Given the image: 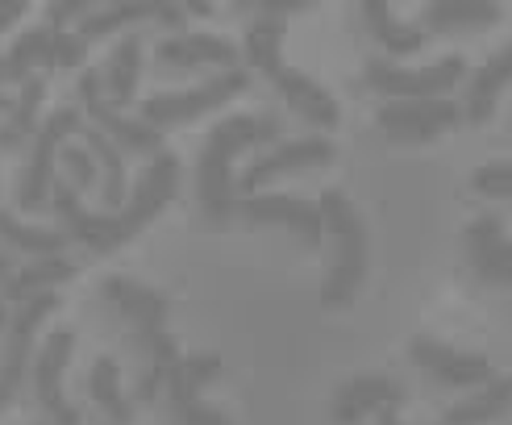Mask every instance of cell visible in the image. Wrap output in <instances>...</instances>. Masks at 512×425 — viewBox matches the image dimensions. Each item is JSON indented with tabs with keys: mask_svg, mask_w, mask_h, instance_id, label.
Here are the masks:
<instances>
[{
	"mask_svg": "<svg viewBox=\"0 0 512 425\" xmlns=\"http://www.w3.org/2000/svg\"><path fill=\"white\" fill-rule=\"evenodd\" d=\"M175 192H179V159L171 150H163V155H155L146 163L138 188L125 196V205L117 213H88L80 205V192H75L67 180H59V175H55V184H50V209L59 213L63 234L71 242L88 246L92 255H113L117 246H125L171 205Z\"/></svg>",
	"mask_w": 512,
	"mask_h": 425,
	"instance_id": "obj_1",
	"label": "cell"
},
{
	"mask_svg": "<svg viewBox=\"0 0 512 425\" xmlns=\"http://www.w3.org/2000/svg\"><path fill=\"white\" fill-rule=\"evenodd\" d=\"M100 296L109 300L113 309H121V317L134 325V342H138V355H142V380H138V400H155L167 371L179 363V346L167 330V313H171V300L159 288H146L130 275H109L100 284Z\"/></svg>",
	"mask_w": 512,
	"mask_h": 425,
	"instance_id": "obj_2",
	"label": "cell"
},
{
	"mask_svg": "<svg viewBox=\"0 0 512 425\" xmlns=\"http://www.w3.org/2000/svg\"><path fill=\"white\" fill-rule=\"evenodd\" d=\"M279 138V117L271 113H242V117H225L213 125L209 138L200 146V163H196V196L200 209L213 225H225L234 217V159L250 146H263Z\"/></svg>",
	"mask_w": 512,
	"mask_h": 425,
	"instance_id": "obj_3",
	"label": "cell"
},
{
	"mask_svg": "<svg viewBox=\"0 0 512 425\" xmlns=\"http://www.w3.org/2000/svg\"><path fill=\"white\" fill-rule=\"evenodd\" d=\"M246 59L254 63L259 75H267L271 88L288 100V109L300 113L309 125H317V130H334V125L342 121L338 100L329 96L313 75H304V71L284 63V21L279 17H259L246 30Z\"/></svg>",
	"mask_w": 512,
	"mask_h": 425,
	"instance_id": "obj_4",
	"label": "cell"
},
{
	"mask_svg": "<svg viewBox=\"0 0 512 425\" xmlns=\"http://www.w3.org/2000/svg\"><path fill=\"white\" fill-rule=\"evenodd\" d=\"M317 209L325 221V234H334V242H338L334 267H329V280L321 288V305L342 309L358 296V288L367 280V225L358 217V209L350 205V196L338 188H325Z\"/></svg>",
	"mask_w": 512,
	"mask_h": 425,
	"instance_id": "obj_5",
	"label": "cell"
},
{
	"mask_svg": "<svg viewBox=\"0 0 512 425\" xmlns=\"http://www.w3.org/2000/svg\"><path fill=\"white\" fill-rule=\"evenodd\" d=\"M250 88V71L234 67V71H221L213 75L209 84L200 88H188V92H159V96H146L142 100V117L150 130H167V125H179V121H196L204 113H213L221 105H229L234 96H242Z\"/></svg>",
	"mask_w": 512,
	"mask_h": 425,
	"instance_id": "obj_6",
	"label": "cell"
},
{
	"mask_svg": "<svg viewBox=\"0 0 512 425\" xmlns=\"http://www.w3.org/2000/svg\"><path fill=\"white\" fill-rule=\"evenodd\" d=\"M80 109H55L46 117V125H38L34 134V150H30V163H25L21 180H17V205L25 213H38L50 205V184H55V163H59V150L67 146L71 134H80Z\"/></svg>",
	"mask_w": 512,
	"mask_h": 425,
	"instance_id": "obj_7",
	"label": "cell"
},
{
	"mask_svg": "<svg viewBox=\"0 0 512 425\" xmlns=\"http://www.w3.org/2000/svg\"><path fill=\"white\" fill-rule=\"evenodd\" d=\"M463 75H467L463 55H446L421 71H408V67L383 63V59H367L363 84L375 88L379 96H392V100H429V96H446L454 84H463Z\"/></svg>",
	"mask_w": 512,
	"mask_h": 425,
	"instance_id": "obj_8",
	"label": "cell"
},
{
	"mask_svg": "<svg viewBox=\"0 0 512 425\" xmlns=\"http://www.w3.org/2000/svg\"><path fill=\"white\" fill-rule=\"evenodd\" d=\"M80 105L88 109V121L96 125V130L105 134L109 142H117L121 150H130V155H146V159L163 155V134L150 130L146 121L125 117L121 109H113L109 96H105V84H100L96 71H84L80 75Z\"/></svg>",
	"mask_w": 512,
	"mask_h": 425,
	"instance_id": "obj_9",
	"label": "cell"
},
{
	"mask_svg": "<svg viewBox=\"0 0 512 425\" xmlns=\"http://www.w3.org/2000/svg\"><path fill=\"white\" fill-rule=\"evenodd\" d=\"M63 300L55 292H38L30 300H21L17 313H13V325H9V346L0 355V413L9 409V400L21 392V380H25V367H30V355H34V334L38 325L55 313Z\"/></svg>",
	"mask_w": 512,
	"mask_h": 425,
	"instance_id": "obj_10",
	"label": "cell"
},
{
	"mask_svg": "<svg viewBox=\"0 0 512 425\" xmlns=\"http://www.w3.org/2000/svg\"><path fill=\"white\" fill-rule=\"evenodd\" d=\"M84 50H88V42L80 34L55 30V25H38V30H25L5 55V80L25 84L34 63H42V67H80Z\"/></svg>",
	"mask_w": 512,
	"mask_h": 425,
	"instance_id": "obj_11",
	"label": "cell"
},
{
	"mask_svg": "<svg viewBox=\"0 0 512 425\" xmlns=\"http://www.w3.org/2000/svg\"><path fill=\"white\" fill-rule=\"evenodd\" d=\"M379 130L396 142H433L438 134L454 130L463 121V109L450 96H429V100H388L379 109Z\"/></svg>",
	"mask_w": 512,
	"mask_h": 425,
	"instance_id": "obj_12",
	"label": "cell"
},
{
	"mask_svg": "<svg viewBox=\"0 0 512 425\" xmlns=\"http://www.w3.org/2000/svg\"><path fill=\"white\" fill-rule=\"evenodd\" d=\"M234 209L250 225H288V230H296V238L304 246H313V250L325 238V221H321L317 200L288 196V192H271V196H238Z\"/></svg>",
	"mask_w": 512,
	"mask_h": 425,
	"instance_id": "obj_13",
	"label": "cell"
},
{
	"mask_svg": "<svg viewBox=\"0 0 512 425\" xmlns=\"http://www.w3.org/2000/svg\"><path fill=\"white\" fill-rule=\"evenodd\" d=\"M338 159V146L313 134V138H296V142H284V146H275L267 150V155H259L246 171H242V180H238V192L242 196H254L263 184L279 180V175H292V171H309V167H325V163H334Z\"/></svg>",
	"mask_w": 512,
	"mask_h": 425,
	"instance_id": "obj_14",
	"label": "cell"
},
{
	"mask_svg": "<svg viewBox=\"0 0 512 425\" xmlns=\"http://www.w3.org/2000/svg\"><path fill=\"white\" fill-rule=\"evenodd\" d=\"M408 359L421 371H429L438 384L446 388H483L488 380H496V367L488 355H471V350H454L446 342L433 338H413L408 342Z\"/></svg>",
	"mask_w": 512,
	"mask_h": 425,
	"instance_id": "obj_15",
	"label": "cell"
},
{
	"mask_svg": "<svg viewBox=\"0 0 512 425\" xmlns=\"http://www.w3.org/2000/svg\"><path fill=\"white\" fill-rule=\"evenodd\" d=\"M71 350H75V334L71 330H55L46 338V346L38 350V359H34V392H38V405L50 417V425H80L84 421L80 409L63 396V371H67Z\"/></svg>",
	"mask_w": 512,
	"mask_h": 425,
	"instance_id": "obj_16",
	"label": "cell"
},
{
	"mask_svg": "<svg viewBox=\"0 0 512 425\" xmlns=\"http://www.w3.org/2000/svg\"><path fill=\"white\" fill-rule=\"evenodd\" d=\"M463 242H467V259L483 284H492V288L512 284V246L504 238V221L496 213L475 217L463 230Z\"/></svg>",
	"mask_w": 512,
	"mask_h": 425,
	"instance_id": "obj_17",
	"label": "cell"
},
{
	"mask_svg": "<svg viewBox=\"0 0 512 425\" xmlns=\"http://www.w3.org/2000/svg\"><path fill=\"white\" fill-rule=\"evenodd\" d=\"M404 400V388L392 375H354L334 392V425H358L367 413L396 409Z\"/></svg>",
	"mask_w": 512,
	"mask_h": 425,
	"instance_id": "obj_18",
	"label": "cell"
},
{
	"mask_svg": "<svg viewBox=\"0 0 512 425\" xmlns=\"http://www.w3.org/2000/svg\"><path fill=\"white\" fill-rule=\"evenodd\" d=\"M155 59L167 63V67H204V63H217L221 71H234L238 67V46L217 38V34H175V38L159 42Z\"/></svg>",
	"mask_w": 512,
	"mask_h": 425,
	"instance_id": "obj_19",
	"label": "cell"
},
{
	"mask_svg": "<svg viewBox=\"0 0 512 425\" xmlns=\"http://www.w3.org/2000/svg\"><path fill=\"white\" fill-rule=\"evenodd\" d=\"M80 267H75L67 255H46V259H34V263H21V271H9V280L0 284V296L21 305V300H30L38 292H55L59 284L75 280Z\"/></svg>",
	"mask_w": 512,
	"mask_h": 425,
	"instance_id": "obj_20",
	"label": "cell"
},
{
	"mask_svg": "<svg viewBox=\"0 0 512 425\" xmlns=\"http://www.w3.org/2000/svg\"><path fill=\"white\" fill-rule=\"evenodd\" d=\"M508 75H512V46H500L496 55L475 71V80H471L467 109H463V117H467L471 125H488V121H492L496 100H500V92H504V84H508Z\"/></svg>",
	"mask_w": 512,
	"mask_h": 425,
	"instance_id": "obj_21",
	"label": "cell"
},
{
	"mask_svg": "<svg viewBox=\"0 0 512 425\" xmlns=\"http://www.w3.org/2000/svg\"><path fill=\"white\" fill-rule=\"evenodd\" d=\"M512 405V380L508 375H496V380H488L479 388V396H467L458 400L454 409H446L438 417V425H488V421H500Z\"/></svg>",
	"mask_w": 512,
	"mask_h": 425,
	"instance_id": "obj_22",
	"label": "cell"
},
{
	"mask_svg": "<svg viewBox=\"0 0 512 425\" xmlns=\"http://www.w3.org/2000/svg\"><path fill=\"white\" fill-rule=\"evenodd\" d=\"M363 21H367V30L375 34V42L388 50V55H417V50L429 42V34L421 30V25H404L388 5H383V0H367Z\"/></svg>",
	"mask_w": 512,
	"mask_h": 425,
	"instance_id": "obj_23",
	"label": "cell"
},
{
	"mask_svg": "<svg viewBox=\"0 0 512 425\" xmlns=\"http://www.w3.org/2000/svg\"><path fill=\"white\" fill-rule=\"evenodd\" d=\"M138 75H142V38L125 34L117 42V50L109 55V71L100 75V84H105V96H109L113 109H121V105H130V100H134Z\"/></svg>",
	"mask_w": 512,
	"mask_h": 425,
	"instance_id": "obj_24",
	"label": "cell"
},
{
	"mask_svg": "<svg viewBox=\"0 0 512 425\" xmlns=\"http://www.w3.org/2000/svg\"><path fill=\"white\" fill-rule=\"evenodd\" d=\"M504 17L500 5H488V0H442V5L425 9V34H454V30H483V25H496Z\"/></svg>",
	"mask_w": 512,
	"mask_h": 425,
	"instance_id": "obj_25",
	"label": "cell"
},
{
	"mask_svg": "<svg viewBox=\"0 0 512 425\" xmlns=\"http://www.w3.org/2000/svg\"><path fill=\"white\" fill-rule=\"evenodd\" d=\"M80 138H84V150L92 155V163H100V171H105V209L117 213L125 205V159H121V146L109 142L105 134L96 130V125H80Z\"/></svg>",
	"mask_w": 512,
	"mask_h": 425,
	"instance_id": "obj_26",
	"label": "cell"
},
{
	"mask_svg": "<svg viewBox=\"0 0 512 425\" xmlns=\"http://www.w3.org/2000/svg\"><path fill=\"white\" fill-rule=\"evenodd\" d=\"M42 96H46V80H42V75H30V80L21 84V96L13 100L9 121L0 125V150H17L25 138H34V134H38Z\"/></svg>",
	"mask_w": 512,
	"mask_h": 425,
	"instance_id": "obj_27",
	"label": "cell"
},
{
	"mask_svg": "<svg viewBox=\"0 0 512 425\" xmlns=\"http://www.w3.org/2000/svg\"><path fill=\"white\" fill-rule=\"evenodd\" d=\"M0 242L21 250V255H34V259H46V255H63L67 250V234L63 230H42V225H25L17 221L9 209H0Z\"/></svg>",
	"mask_w": 512,
	"mask_h": 425,
	"instance_id": "obj_28",
	"label": "cell"
},
{
	"mask_svg": "<svg viewBox=\"0 0 512 425\" xmlns=\"http://www.w3.org/2000/svg\"><path fill=\"white\" fill-rule=\"evenodd\" d=\"M88 392L100 409H105V417L113 425H130L134 421V405H130V396L121 392V367L109 359V355H100L92 363V375H88Z\"/></svg>",
	"mask_w": 512,
	"mask_h": 425,
	"instance_id": "obj_29",
	"label": "cell"
},
{
	"mask_svg": "<svg viewBox=\"0 0 512 425\" xmlns=\"http://www.w3.org/2000/svg\"><path fill=\"white\" fill-rule=\"evenodd\" d=\"M146 17H150V5H109V9H96V13L84 17L80 38L96 42V38L121 30V25H134V21H146Z\"/></svg>",
	"mask_w": 512,
	"mask_h": 425,
	"instance_id": "obj_30",
	"label": "cell"
},
{
	"mask_svg": "<svg viewBox=\"0 0 512 425\" xmlns=\"http://www.w3.org/2000/svg\"><path fill=\"white\" fill-rule=\"evenodd\" d=\"M471 188H475L479 196H492V200L512 196V163H508V159L483 163V167L471 175Z\"/></svg>",
	"mask_w": 512,
	"mask_h": 425,
	"instance_id": "obj_31",
	"label": "cell"
},
{
	"mask_svg": "<svg viewBox=\"0 0 512 425\" xmlns=\"http://www.w3.org/2000/svg\"><path fill=\"white\" fill-rule=\"evenodd\" d=\"M59 163H63V171H67V184L75 188V192H84V188H92L96 184V163H92V155L84 146H63L59 150Z\"/></svg>",
	"mask_w": 512,
	"mask_h": 425,
	"instance_id": "obj_32",
	"label": "cell"
},
{
	"mask_svg": "<svg viewBox=\"0 0 512 425\" xmlns=\"http://www.w3.org/2000/svg\"><path fill=\"white\" fill-rule=\"evenodd\" d=\"M167 409H171L175 425H234L221 409L204 405V400H175V405H167Z\"/></svg>",
	"mask_w": 512,
	"mask_h": 425,
	"instance_id": "obj_33",
	"label": "cell"
},
{
	"mask_svg": "<svg viewBox=\"0 0 512 425\" xmlns=\"http://www.w3.org/2000/svg\"><path fill=\"white\" fill-rule=\"evenodd\" d=\"M88 13H92L88 0H59V5L46 9V17H50V25H55V30H67L71 17H88Z\"/></svg>",
	"mask_w": 512,
	"mask_h": 425,
	"instance_id": "obj_34",
	"label": "cell"
},
{
	"mask_svg": "<svg viewBox=\"0 0 512 425\" xmlns=\"http://www.w3.org/2000/svg\"><path fill=\"white\" fill-rule=\"evenodd\" d=\"M25 9H30L25 0H0V30H9V25H13ZM0 84H9V80H5V55H0Z\"/></svg>",
	"mask_w": 512,
	"mask_h": 425,
	"instance_id": "obj_35",
	"label": "cell"
},
{
	"mask_svg": "<svg viewBox=\"0 0 512 425\" xmlns=\"http://www.w3.org/2000/svg\"><path fill=\"white\" fill-rule=\"evenodd\" d=\"M150 17H159L167 30H184V5H150Z\"/></svg>",
	"mask_w": 512,
	"mask_h": 425,
	"instance_id": "obj_36",
	"label": "cell"
},
{
	"mask_svg": "<svg viewBox=\"0 0 512 425\" xmlns=\"http://www.w3.org/2000/svg\"><path fill=\"white\" fill-rule=\"evenodd\" d=\"M184 13H196V17H209L213 5H200V0H192V5H184Z\"/></svg>",
	"mask_w": 512,
	"mask_h": 425,
	"instance_id": "obj_37",
	"label": "cell"
},
{
	"mask_svg": "<svg viewBox=\"0 0 512 425\" xmlns=\"http://www.w3.org/2000/svg\"><path fill=\"white\" fill-rule=\"evenodd\" d=\"M379 425H404V421L396 417V409H379Z\"/></svg>",
	"mask_w": 512,
	"mask_h": 425,
	"instance_id": "obj_38",
	"label": "cell"
},
{
	"mask_svg": "<svg viewBox=\"0 0 512 425\" xmlns=\"http://www.w3.org/2000/svg\"><path fill=\"white\" fill-rule=\"evenodd\" d=\"M9 280V255H0V284Z\"/></svg>",
	"mask_w": 512,
	"mask_h": 425,
	"instance_id": "obj_39",
	"label": "cell"
},
{
	"mask_svg": "<svg viewBox=\"0 0 512 425\" xmlns=\"http://www.w3.org/2000/svg\"><path fill=\"white\" fill-rule=\"evenodd\" d=\"M9 325V313H5V300H0V330H5Z\"/></svg>",
	"mask_w": 512,
	"mask_h": 425,
	"instance_id": "obj_40",
	"label": "cell"
},
{
	"mask_svg": "<svg viewBox=\"0 0 512 425\" xmlns=\"http://www.w3.org/2000/svg\"><path fill=\"white\" fill-rule=\"evenodd\" d=\"M5 109H13V100H9L5 92H0V113H5Z\"/></svg>",
	"mask_w": 512,
	"mask_h": 425,
	"instance_id": "obj_41",
	"label": "cell"
}]
</instances>
